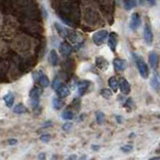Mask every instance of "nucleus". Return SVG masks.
Returning a JSON list of instances; mask_svg holds the SVG:
<instances>
[{"instance_id": "27", "label": "nucleus", "mask_w": 160, "mask_h": 160, "mask_svg": "<svg viewBox=\"0 0 160 160\" xmlns=\"http://www.w3.org/2000/svg\"><path fill=\"white\" fill-rule=\"evenodd\" d=\"M40 140L43 142H49L50 140V135L49 134H42L41 136H40Z\"/></svg>"}, {"instance_id": "26", "label": "nucleus", "mask_w": 160, "mask_h": 160, "mask_svg": "<svg viewBox=\"0 0 160 160\" xmlns=\"http://www.w3.org/2000/svg\"><path fill=\"white\" fill-rule=\"evenodd\" d=\"M132 149H133V146L131 144H125L121 147V150L124 153H129L130 151H132Z\"/></svg>"}, {"instance_id": "17", "label": "nucleus", "mask_w": 160, "mask_h": 160, "mask_svg": "<svg viewBox=\"0 0 160 160\" xmlns=\"http://www.w3.org/2000/svg\"><path fill=\"white\" fill-rule=\"evenodd\" d=\"M13 112L16 114H23L27 112V108L24 106V104L22 103H18L14 106L13 108Z\"/></svg>"}, {"instance_id": "1", "label": "nucleus", "mask_w": 160, "mask_h": 160, "mask_svg": "<svg viewBox=\"0 0 160 160\" xmlns=\"http://www.w3.org/2000/svg\"><path fill=\"white\" fill-rule=\"evenodd\" d=\"M133 57H134L135 64H136V66H137V69H138V71H139L140 76H141L142 78H144V79H146L149 76L148 65L145 63V61L141 57L138 56V55H136L135 53H133Z\"/></svg>"}, {"instance_id": "15", "label": "nucleus", "mask_w": 160, "mask_h": 160, "mask_svg": "<svg viewBox=\"0 0 160 160\" xmlns=\"http://www.w3.org/2000/svg\"><path fill=\"white\" fill-rule=\"evenodd\" d=\"M49 62L51 63V65L53 66H56L59 62V57H58V54L55 50H51L49 53Z\"/></svg>"}, {"instance_id": "8", "label": "nucleus", "mask_w": 160, "mask_h": 160, "mask_svg": "<svg viewBox=\"0 0 160 160\" xmlns=\"http://www.w3.org/2000/svg\"><path fill=\"white\" fill-rule=\"evenodd\" d=\"M117 44H118V35L116 32H111L108 37V46L112 51H115L117 47Z\"/></svg>"}, {"instance_id": "23", "label": "nucleus", "mask_w": 160, "mask_h": 160, "mask_svg": "<svg viewBox=\"0 0 160 160\" xmlns=\"http://www.w3.org/2000/svg\"><path fill=\"white\" fill-rule=\"evenodd\" d=\"M63 105H64L63 101H62V100H60L59 98H54L53 99V107L55 109H57V110L61 109L63 107Z\"/></svg>"}, {"instance_id": "9", "label": "nucleus", "mask_w": 160, "mask_h": 160, "mask_svg": "<svg viewBox=\"0 0 160 160\" xmlns=\"http://www.w3.org/2000/svg\"><path fill=\"white\" fill-rule=\"evenodd\" d=\"M55 90H56L57 95L60 98H65L70 95V89L65 84H60Z\"/></svg>"}, {"instance_id": "6", "label": "nucleus", "mask_w": 160, "mask_h": 160, "mask_svg": "<svg viewBox=\"0 0 160 160\" xmlns=\"http://www.w3.org/2000/svg\"><path fill=\"white\" fill-rule=\"evenodd\" d=\"M143 37L145 40V43L147 45H151L152 41H153V32H152V29L151 26L149 24H146L144 27V31H143Z\"/></svg>"}, {"instance_id": "20", "label": "nucleus", "mask_w": 160, "mask_h": 160, "mask_svg": "<svg viewBox=\"0 0 160 160\" xmlns=\"http://www.w3.org/2000/svg\"><path fill=\"white\" fill-rule=\"evenodd\" d=\"M123 4H124L125 9L130 10L136 5V1H135V0H123Z\"/></svg>"}, {"instance_id": "11", "label": "nucleus", "mask_w": 160, "mask_h": 160, "mask_svg": "<svg viewBox=\"0 0 160 160\" xmlns=\"http://www.w3.org/2000/svg\"><path fill=\"white\" fill-rule=\"evenodd\" d=\"M113 65H114V67L117 71H124V70L127 68V62L125 61L124 59H121V58L114 59Z\"/></svg>"}, {"instance_id": "25", "label": "nucleus", "mask_w": 160, "mask_h": 160, "mask_svg": "<svg viewBox=\"0 0 160 160\" xmlns=\"http://www.w3.org/2000/svg\"><path fill=\"white\" fill-rule=\"evenodd\" d=\"M103 121H104V114L102 112H97L96 113V122L99 124V125H101L103 124Z\"/></svg>"}, {"instance_id": "35", "label": "nucleus", "mask_w": 160, "mask_h": 160, "mask_svg": "<svg viewBox=\"0 0 160 160\" xmlns=\"http://www.w3.org/2000/svg\"><path fill=\"white\" fill-rule=\"evenodd\" d=\"M92 149H93V150H98L99 147H98V146L96 147V146H94V145H92Z\"/></svg>"}, {"instance_id": "24", "label": "nucleus", "mask_w": 160, "mask_h": 160, "mask_svg": "<svg viewBox=\"0 0 160 160\" xmlns=\"http://www.w3.org/2000/svg\"><path fill=\"white\" fill-rule=\"evenodd\" d=\"M101 95L104 97V98H110L111 97V95H112V91L111 90H109V89H107V88H104V89H102L101 90Z\"/></svg>"}, {"instance_id": "18", "label": "nucleus", "mask_w": 160, "mask_h": 160, "mask_svg": "<svg viewBox=\"0 0 160 160\" xmlns=\"http://www.w3.org/2000/svg\"><path fill=\"white\" fill-rule=\"evenodd\" d=\"M108 85H109V87L111 90H113L114 92H116L117 91V88H118V81H117V79L116 77H110L109 80H108Z\"/></svg>"}, {"instance_id": "33", "label": "nucleus", "mask_w": 160, "mask_h": 160, "mask_svg": "<svg viewBox=\"0 0 160 160\" xmlns=\"http://www.w3.org/2000/svg\"><path fill=\"white\" fill-rule=\"evenodd\" d=\"M76 158H77L76 155H71V156L68 157V159H76Z\"/></svg>"}, {"instance_id": "14", "label": "nucleus", "mask_w": 160, "mask_h": 160, "mask_svg": "<svg viewBox=\"0 0 160 160\" xmlns=\"http://www.w3.org/2000/svg\"><path fill=\"white\" fill-rule=\"evenodd\" d=\"M3 101L5 102L7 107H12V105L14 104V95L11 92H8L7 94H5L3 96Z\"/></svg>"}, {"instance_id": "16", "label": "nucleus", "mask_w": 160, "mask_h": 160, "mask_svg": "<svg viewBox=\"0 0 160 160\" xmlns=\"http://www.w3.org/2000/svg\"><path fill=\"white\" fill-rule=\"evenodd\" d=\"M149 63L151 65L152 68H155L158 64V55L156 54V52L151 51L149 53Z\"/></svg>"}, {"instance_id": "13", "label": "nucleus", "mask_w": 160, "mask_h": 160, "mask_svg": "<svg viewBox=\"0 0 160 160\" xmlns=\"http://www.w3.org/2000/svg\"><path fill=\"white\" fill-rule=\"evenodd\" d=\"M72 51V47L67 42H62L59 46V52L61 53L63 56H67Z\"/></svg>"}, {"instance_id": "10", "label": "nucleus", "mask_w": 160, "mask_h": 160, "mask_svg": "<svg viewBox=\"0 0 160 160\" xmlns=\"http://www.w3.org/2000/svg\"><path fill=\"white\" fill-rule=\"evenodd\" d=\"M95 64H96L97 68H99L100 70H102V71H104V70H107V68L109 66L108 61L102 56H98V57L95 58Z\"/></svg>"}, {"instance_id": "21", "label": "nucleus", "mask_w": 160, "mask_h": 160, "mask_svg": "<svg viewBox=\"0 0 160 160\" xmlns=\"http://www.w3.org/2000/svg\"><path fill=\"white\" fill-rule=\"evenodd\" d=\"M150 84H151V86H152L153 89H155L156 91H158V89H159V80H158L157 75H153L152 78H151V82H150Z\"/></svg>"}, {"instance_id": "7", "label": "nucleus", "mask_w": 160, "mask_h": 160, "mask_svg": "<svg viewBox=\"0 0 160 160\" xmlns=\"http://www.w3.org/2000/svg\"><path fill=\"white\" fill-rule=\"evenodd\" d=\"M141 25V18H140V15L138 13H132L131 18H130V23L129 26L132 30H136L137 28H139V26Z\"/></svg>"}, {"instance_id": "31", "label": "nucleus", "mask_w": 160, "mask_h": 160, "mask_svg": "<svg viewBox=\"0 0 160 160\" xmlns=\"http://www.w3.org/2000/svg\"><path fill=\"white\" fill-rule=\"evenodd\" d=\"M147 1H148V3L150 5H154L155 4V0H147Z\"/></svg>"}, {"instance_id": "4", "label": "nucleus", "mask_w": 160, "mask_h": 160, "mask_svg": "<svg viewBox=\"0 0 160 160\" xmlns=\"http://www.w3.org/2000/svg\"><path fill=\"white\" fill-rule=\"evenodd\" d=\"M107 36H108L107 30H99V31L95 32L92 35V40H93V42L97 45V46H100V45H102L105 42V40H106Z\"/></svg>"}, {"instance_id": "3", "label": "nucleus", "mask_w": 160, "mask_h": 160, "mask_svg": "<svg viewBox=\"0 0 160 160\" xmlns=\"http://www.w3.org/2000/svg\"><path fill=\"white\" fill-rule=\"evenodd\" d=\"M42 94V89L39 88V87H33V89L30 91V105H31V107L35 108L39 104V98L41 96Z\"/></svg>"}, {"instance_id": "30", "label": "nucleus", "mask_w": 160, "mask_h": 160, "mask_svg": "<svg viewBox=\"0 0 160 160\" xmlns=\"http://www.w3.org/2000/svg\"><path fill=\"white\" fill-rule=\"evenodd\" d=\"M8 143H9V145H16L17 144V140L16 139H9Z\"/></svg>"}, {"instance_id": "19", "label": "nucleus", "mask_w": 160, "mask_h": 160, "mask_svg": "<svg viewBox=\"0 0 160 160\" xmlns=\"http://www.w3.org/2000/svg\"><path fill=\"white\" fill-rule=\"evenodd\" d=\"M55 27H56V29L58 30V32H59V34H60V36H62V37H64V38H65V37L67 38L68 34H69V30H68V29H66L65 27L61 26V25L58 24V23L55 24Z\"/></svg>"}, {"instance_id": "22", "label": "nucleus", "mask_w": 160, "mask_h": 160, "mask_svg": "<svg viewBox=\"0 0 160 160\" xmlns=\"http://www.w3.org/2000/svg\"><path fill=\"white\" fill-rule=\"evenodd\" d=\"M74 116L73 112L71 110H65V111L61 114V117L64 119V120H71Z\"/></svg>"}, {"instance_id": "28", "label": "nucleus", "mask_w": 160, "mask_h": 160, "mask_svg": "<svg viewBox=\"0 0 160 160\" xmlns=\"http://www.w3.org/2000/svg\"><path fill=\"white\" fill-rule=\"evenodd\" d=\"M72 127V123H70V122H66L65 124H63V126H62V129L63 130H66V131H68V130H70Z\"/></svg>"}, {"instance_id": "12", "label": "nucleus", "mask_w": 160, "mask_h": 160, "mask_svg": "<svg viewBox=\"0 0 160 160\" xmlns=\"http://www.w3.org/2000/svg\"><path fill=\"white\" fill-rule=\"evenodd\" d=\"M89 85H90V82L88 80H81V81H79L78 83V92L80 95H83L85 94L87 91H88V88H89Z\"/></svg>"}, {"instance_id": "5", "label": "nucleus", "mask_w": 160, "mask_h": 160, "mask_svg": "<svg viewBox=\"0 0 160 160\" xmlns=\"http://www.w3.org/2000/svg\"><path fill=\"white\" fill-rule=\"evenodd\" d=\"M118 87L120 89V91H121V93L124 95H128L130 93V91H131V87H130L129 82L124 77H121L119 79Z\"/></svg>"}, {"instance_id": "29", "label": "nucleus", "mask_w": 160, "mask_h": 160, "mask_svg": "<svg viewBox=\"0 0 160 160\" xmlns=\"http://www.w3.org/2000/svg\"><path fill=\"white\" fill-rule=\"evenodd\" d=\"M60 84H61V83H60V80H59V79H55V80H54V82H53V88H54V89H56Z\"/></svg>"}, {"instance_id": "32", "label": "nucleus", "mask_w": 160, "mask_h": 160, "mask_svg": "<svg viewBox=\"0 0 160 160\" xmlns=\"http://www.w3.org/2000/svg\"><path fill=\"white\" fill-rule=\"evenodd\" d=\"M38 158H39V159H45V155H44L43 153H42V154H40L39 156H38Z\"/></svg>"}, {"instance_id": "34", "label": "nucleus", "mask_w": 160, "mask_h": 160, "mask_svg": "<svg viewBox=\"0 0 160 160\" xmlns=\"http://www.w3.org/2000/svg\"><path fill=\"white\" fill-rule=\"evenodd\" d=\"M116 118H117V120H118V121H117L118 123H121V122H122V117H119V116H117Z\"/></svg>"}, {"instance_id": "2", "label": "nucleus", "mask_w": 160, "mask_h": 160, "mask_svg": "<svg viewBox=\"0 0 160 160\" xmlns=\"http://www.w3.org/2000/svg\"><path fill=\"white\" fill-rule=\"evenodd\" d=\"M32 77L40 85V87L49 86V78L42 72V70H36V71H34L32 74Z\"/></svg>"}]
</instances>
